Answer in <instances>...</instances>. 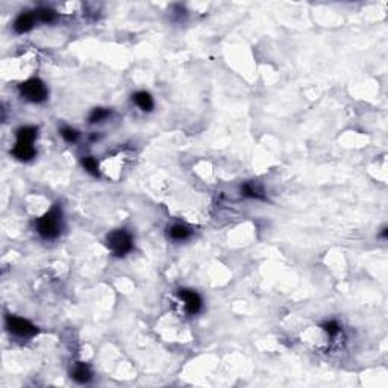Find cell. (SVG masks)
I'll list each match as a JSON object with an SVG mask.
<instances>
[{"label": "cell", "mask_w": 388, "mask_h": 388, "mask_svg": "<svg viewBox=\"0 0 388 388\" xmlns=\"http://www.w3.org/2000/svg\"><path fill=\"white\" fill-rule=\"evenodd\" d=\"M241 192H243L246 197H252V199H265L262 188H261L256 182H246V183L241 186Z\"/></svg>", "instance_id": "cell-11"}, {"label": "cell", "mask_w": 388, "mask_h": 388, "mask_svg": "<svg viewBox=\"0 0 388 388\" xmlns=\"http://www.w3.org/2000/svg\"><path fill=\"white\" fill-rule=\"evenodd\" d=\"M36 18H38L39 21H42V23H52V21H55L56 14H55V11H53V9H47V8H44V9H39V11H38Z\"/></svg>", "instance_id": "cell-15"}, {"label": "cell", "mask_w": 388, "mask_h": 388, "mask_svg": "<svg viewBox=\"0 0 388 388\" xmlns=\"http://www.w3.org/2000/svg\"><path fill=\"white\" fill-rule=\"evenodd\" d=\"M59 133H61V136H62L67 142H74V141L79 138V132H77L76 129H73V127H62V129L59 130Z\"/></svg>", "instance_id": "cell-16"}, {"label": "cell", "mask_w": 388, "mask_h": 388, "mask_svg": "<svg viewBox=\"0 0 388 388\" xmlns=\"http://www.w3.org/2000/svg\"><path fill=\"white\" fill-rule=\"evenodd\" d=\"M109 114H111V111L106 109V108H95V109L91 111V114H89V117H88V121H89L91 124L100 123V121L105 120Z\"/></svg>", "instance_id": "cell-13"}, {"label": "cell", "mask_w": 388, "mask_h": 388, "mask_svg": "<svg viewBox=\"0 0 388 388\" xmlns=\"http://www.w3.org/2000/svg\"><path fill=\"white\" fill-rule=\"evenodd\" d=\"M106 246L115 256H124L126 253H129L132 250L133 239L127 230L117 229L106 235Z\"/></svg>", "instance_id": "cell-2"}, {"label": "cell", "mask_w": 388, "mask_h": 388, "mask_svg": "<svg viewBox=\"0 0 388 388\" xmlns=\"http://www.w3.org/2000/svg\"><path fill=\"white\" fill-rule=\"evenodd\" d=\"M82 165H83V168L89 173V174H92V176H99L100 173H99V162L92 158V156H85V158H82Z\"/></svg>", "instance_id": "cell-14"}, {"label": "cell", "mask_w": 388, "mask_h": 388, "mask_svg": "<svg viewBox=\"0 0 388 388\" xmlns=\"http://www.w3.org/2000/svg\"><path fill=\"white\" fill-rule=\"evenodd\" d=\"M36 230L45 239H53L61 233V230H62V209L59 208V205H55L41 218H38Z\"/></svg>", "instance_id": "cell-1"}, {"label": "cell", "mask_w": 388, "mask_h": 388, "mask_svg": "<svg viewBox=\"0 0 388 388\" xmlns=\"http://www.w3.org/2000/svg\"><path fill=\"white\" fill-rule=\"evenodd\" d=\"M6 327L11 333L21 336V338L33 336L35 333H38V327L35 324H32L29 320L17 317V315H6Z\"/></svg>", "instance_id": "cell-4"}, {"label": "cell", "mask_w": 388, "mask_h": 388, "mask_svg": "<svg viewBox=\"0 0 388 388\" xmlns=\"http://www.w3.org/2000/svg\"><path fill=\"white\" fill-rule=\"evenodd\" d=\"M382 236H383V238H386V227H383V229H382Z\"/></svg>", "instance_id": "cell-18"}, {"label": "cell", "mask_w": 388, "mask_h": 388, "mask_svg": "<svg viewBox=\"0 0 388 388\" xmlns=\"http://www.w3.org/2000/svg\"><path fill=\"white\" fill-rule=\"evenodd\" d=\"M168 235L173 239H176V241H183V239H186L191 235V230L185 224H173L168 229Z\"/></svg>", "instance_id": "cell-12"}, {"label": "cell", "mask_w": 388, "mask_h": 388, "mask_svg": "<svg viewBox=\"0 0 388 388\" xmlns=\"http://www.w3.org/2000/svg\"><path fill=\"white\" fill-rule=\"evenodd\" d=\"M71 377H73L77 383H86V382L91 380L92 374H91V370H89V367H88L86 364L79 362V364L74 367V370H73V373H71Z\"/></svg>", "instance_id": "cell-9"}, {"label": "cell", "mask_w": 388, "mask_h": 388, "mask_svg": "<svg viewBox=\"0 0 388 388\" xmlns=\"http://www.w3.org/2000/svg\"><path fill=\"white\" fill-rule=\"evenodd\" d=\"M321 327H323V330L324 332H327V335H330V336H333V335H336L338 332H340V324H338V321H335V320H329V321H324L323 324H321Z\"/></svg>", "instance_id": "cell-17"}, {"label": "cell", "mask_w": 388, "mask_h": 388, "mask_svg": "<svg viewBox=\"0 0 388 388\" xmlns=\"http://www.w3.org/2000/svg\"><path fill=\"white\" fill-rule=\"evenodd\" d=\"M20 94L33 103H41L47 99L48 91L45 88V85L39 80V79H27L26 82H23L20 85Z\"/></svg>", "instance_id": "cell-3"}, {"label": "cell", "mask_w": 388, "mask_h": 388, "mask_svg": "<svg viewBox=\"0 0 388 388\" xmlns=\"http://www.w3.org/2000/svg\"><path fill=\"white\" fill-rule=\"evenodd\" d=\"M132 97H133V102L136 103V106L141 111H144V112H150L153 109V106H155L153 99H152V95L147 91H138Z\"/></svg>", "instance_id": "cell-8"}, {"label": "cell", "mask_w": 388, "mask_h": 388, "mask_svg": "<svg viewBox=\"0 0 388 388\" xmlns=\"http://www.w3.org/2000/svg\"><path fill=\"white\" fill-rule=\"evenodd\" d=\"M12 155L20 159V161H30L35 155H36V150L33 147V144H29V142H15L14 149H12Z\"/></svg>", "instance_id": "cell-7"}, {"label": "cell", "mask_w": 388, "mask_h": 388, "mask_svg": "<svg viewBox=\"0 0 388 388\" xmlns=\"http://www.w3.org/2000/svg\"><path fill=\"white\" fill-rule=\"evenodd\" d=\"M179 297L185 302V309L188 314L194 315L200 311L202 308V299L200 296L194 291V289H186V288H180L177 289Z\"/></svg>", "instance_id": "cell-5"}, {"label": "cell", "mask_w": 388, "mask_h": 388, "mask_svg": "<svg viewBox=\"0 0 388 388\" xmlns=\"http://www.w3.org/2000/svg\"><path fill=\"white\" fill-rule=\"evenodd\" d=\"M36 133H38V129L33 127V126H21L17 132H15V136H17V141L18 142H29V144H33L35 138H36Z\"/></svg>", "instance_id": "cell-10"}, {"label": "cell", "mask_w": 388, "mask_h": 388, "mask_svg": "<svg viewBox=\"0 0 388 388\" xmlns=\"http://www.w3.org/2000/svg\"><path fill=\"white\" fill-rule=\"evenodd\" d=\"M35 20L36 18V14H30V12H23L20 14L15 21H14V30L17 33H24V32H29L33 24H35Z\"/></svg>", "instance_id": "cell-6"}]
</instances>
